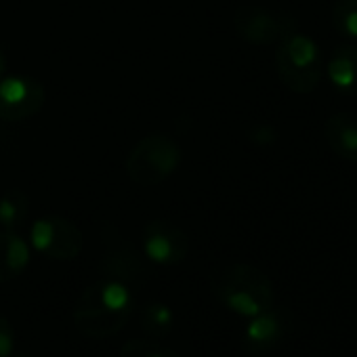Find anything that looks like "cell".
Returning a JSON list of instances; mask_svg holds the SVG:
<instances>
[{"mask_svg": "<svg viewBox=\"0 0 357 357\" xmlns=\"http://www.w3.org/2000/svg\"><path fill=\"white\" fill-rule=\"evenodd\" d=\"M135 303L130 286L103 278L91 284L76 303L74 324L89 338H109L132 317Z\"/></svg>", "mask_w": 357, "mask_h": 357, "instance_id": "6da1fadb", "label": "cell"}, {"mask_svg": "<svg viewBox=\"0 0 357 357\" xmlns=\"http://www.w3.org/2000/svg\"><path fill=\"white\" fill-rule=\"evenodd\" d=\"M213 286L219 301L242 317L250 319L273 307L271 280L255 265H231L215 278Z\"/></svg>", "mask_w": 357, "mask_h": 357, "instance_id": "7a4b0ae2", "label": "cell"}, {"mask_svg": "<svg viewBox=\"0 0 357 357\" xmlns=\"http://www.w3.org/2000/svg\"><path fill=\"white\" fill-rule=\"evenodd\" d=\"M181 158V147L170 135L151 132L130 147L124 160V170L132 183L141 188H153L176 172Z\"/></svg>", "mask_w": 357, "mask_h": 357, "instance_id": "3957f363", "label": "cell"}, {"mask_svg": "<svg viewBox=\"0 0 357 357\" xmlns=\"http://www.w3.org/2000/svg\"><path fill=\"white\" fill-rule=\"evenodd\" d=\"M275 72L288 91L296 95L313 93L324 74L321 51L317 43L298 32L284 36L275 49Z\"/></svg>", "mask_w": 357, "mask_h": 357, "instance_id": "277c9868", "label": "cell"}, {"mask_svg": "<svg viewBox=\"0 0 357 357\" xmlns=\"http://www.w3.org/2000/svg\"><path fill=\"white\" fill-rule=\"evenodd\" d=\"M32 248L53 261H74L84 246V236L76 223L59 215L40 217L30 229Z\"/></svg>", "mask_w": 357, "mask_h": 357, "instance_id": "5b68a950", "label": "cell"}, {"mask_svg": "<svg viewBox=\"0 0 357 357\" xmlns=\"http://www.w3.org/2000/svg\"><path fill=\"white\" fill-rule=\"evenodd\" d=\"M101 273L103 278L122 282L126 286L139 284L147 275V267L143 257L135 250V246L114 227V225H103L101 229Z\"/></svg>", "mask_w": 357, "mask_h": 357, "instance_id": "8992f818", "label": "cell"}, {"mask_svg": "<svg viewBox=\"0 0 357 357\" xmlns=\"http://www.w3.org/2000/svg\"><path fill=\"white\" fill-rule=\"evenodd\" d=\"M234 26L242 40L257 47L278 45L284 36L296 32V24L292 17L273 13L257 5L240 7L234 15Z\"/></svg>", "mask_w": 357, "mask_h": 357, "instance_id": "52a82bcc", "label": "cell"}, {"mask_svg": "<svg viewBox=\"0 0 357 357\" xmlns=\"http://www.w3.org/2000/svg\"><path fill=\"white\" fill-rule=\"evenodd\" d=\"M47 101L43 82L30 76L0 78V120L22 122L36 116Z\"/></svg>", "mask_w": 357, "mask_h": 357, "instance_id": "ba28073f", "label": "cell"}, {"mask_svg": "<svg viewBox=\"0 0 357 357\" xmlns=\"http://www.w3.org/2000/svg\"><path fill=\"white\" fill-rule=\"evenodd\" d=\"M143 252L155 265H178L190 255V238L170 221H149L143 227Z\"/></svg>", "mask_w": 357, "mask_h": 357, "instance_id": "9c48e42d", "label": "cell"}, {"mask_svg": "<svg viewBox=\"0 0 357 357\" xmlns=\"http://www.w3.org/2000/svg\"><path fill=\"white\" fill-rule=\"evenodd\" d=\"M324 137L330 149L349 162H357V114L338 112L324 122Z\"/></svg>", "mask_w": 357, "mask_h": 357, "instance_id": "30bf717a", "label": "cell"}, {"mask_svg": "<svg viewBox=\"0 0 357 357\" xmlns=\"http://www.w3.org/2000/svg\"><path fill=\"white\" fill-rule=\"evenodd\" d=\"M286 321V313L273 307L250 317V324L246 328V344L255 351L275 347L288 330Z\"/></svg>", "mask_w": 357, "mask_h": 357, "instance_id": "8fae6325", "label": "cell"}, {"mask_svg": "<svg viewBox=\"0 0 357 357\" xmlns=\"http://www.w3.org/2000/svg\"><path fill=\"white\" fill-rule=\"evenodd\" d=\"M30 265V246L17 231L0 229V284L15 280Z\"/></svg>", "mask_w": 357, "mask_h": 357, "instance_id": "7c38bea8", "label": "cell"}, {"mask_svg": "<svg viewBox=\"0 0 357 357\" xmlns=\"http://www.w3.org/2000/svg\"><path fill=\"white\" fill-rule=\"evenodd\" d=\"M326 74L330 84L342 95H357V47L342 45L338 47L328 66Z\"/></svg>", "mask_w": 357, "mask_h": 357, "instance_id": "4fadbf2b", "label": "cell"}, {"mask_svg": "<svg viewBox=\"0 0 357 357\" xmlns=\"http://www.w3.org/2000/svg\"><path fill=\"white\" fill-rule=\"evenodd\" d=\"M30 215V198L22 190H11L0 198V229L17 231Z\"/></svg>", "mask_w": 357, "mask_h": 357, "instance_id": "5bb4252c", "label": "cell"}, {"mask_svg": "<svg viewBox=\"0 0 357 357\" xmlns=\"http://www.w3.org/2000/svg\"><path fill=\"white\" fill-rule=\"evenodd\" d=\"M141 326L151 336H166L172 328V311L164 303H149L141 309Z\"/></svg>", "mask_w": 357, "mask_h": 357, "instance_id": "9a60e30c", "label": "cell"}, {"mask_svg": "<svg viewBox=\"0 0 357 357\" xmlns=\"http://www.w3.org/2000/svg\"><path fill=\"white\" fill-rule=\"evenodd\" d=\"M120 357H181L174 349L164 347L151 338H132L126 340L120 349Z\"/></svg>", "mask_w": 357, "mask_h": 357, "instance_id": "2e32d148", "label": "cell"}, {"mask_svg": "<svg viewBox=\"0 0 357 357\" xmlns=\"http://www.w3.org/2000/svg\"><path fill=\"white\" fill-rule=\"evenodd\" d=\"M334 28L349 38H357V0H336L332 7Z\"/></svg>", "mask_w": 357, "mask_h": 357, "instance_id": "e0dca14e", "label": "cell"}, {"mask_svg": "<svg viewBox=\"0 0 357 357\" xmlns=\"http://www.w3.org/2000/svg\"><path fill=\"white\" fill-rule=\"evenodd\" d=\"M13 347H15V332L11 321L0 315V357H11L13 355Z\"/></svg>", "mask_w": 357, "mask_h": 357, "instance_id": "ac0fdd59", "label": "cell"}, {"mask_svg": "<svg viewBox=\"0 0 357 357\" xmlns=\"http://www.w3.org/2000/svg\"><path fill=\"white\" fill-rule=\"evenodd\" d=\"M250 139H252L255 143H259V145H269V143L275 141V130H273L271 126H259V128L250 135Z\"/></svg>", "mask_w": 357, "mask_h": 357, "instance_id": "d6986e66", "label": "cell"}, {"mask_svg": "<svg viewBox=\"0 0 357 357\" xmlns=\"http://www.w3.org/2000/svg\"><path fill=\"white\" fill-rule=\"evenodd\" d=\"M5 70H7V59H5V53L0 49V78L5 76Z\"/></svg>", "mask_w": 357, "mask_h": 357, "instance_id": "ffe728a7", "label": "cell"}]
</instances>
